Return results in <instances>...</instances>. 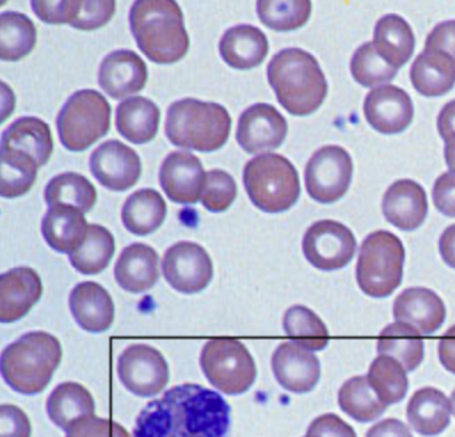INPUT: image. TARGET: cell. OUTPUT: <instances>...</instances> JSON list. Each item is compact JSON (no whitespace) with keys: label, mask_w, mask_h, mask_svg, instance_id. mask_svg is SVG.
<instances>
[{"label":"cell","mask_w":455,"mask_h":437,"mask_svg":"<svg viewBox=\"0 0 455 437\" xmlns=\"http://www.w3.org/2000/svg\"><path fill=\"white\" fill-rule=\"evenodd\" d=\"M230 413V405L218 392L180 384L143 408L134 437H228Z\"/></svg>","instance_id":"obj_1"},{"label":"cell","mask_w":455,"mask_h":437,"mask_svg":"<svg viewBox=\"0 0 455 437\" xmlns=\"http://www.w3.org/2000/svg\"><path fill=\"white\" fill-rule=\"evenodd\" d=\"M267 77L281 106L295 116L313 114L326 99V76L315 56L302 48H284L274 55Z\"/></svg>","instance_id":"obj_2"},{"label":"cell","mask_w":455,"mask_h":437,"mask_svg":"<svg viewBox=\"0 0 455 437\" xmlns=\"http://www.w3.org/2000/svg\"><path fill=\"white\" fill-rule=\"evenodd\" d=\"M130 27L138 47L154 63H177L190 47L183 12L177 2H135L130 11Z\"/></svg>","instance_id":"obj_3"},{"label":"cell","mask_w":455,"mask_h":437,"mask_svg":"<svg viewBox=\"0 0 455 437\" xmlns=\"http://www.w3.org/2000/svg\"><path fill=\"white\" fill-rule=\"evenodd\" d=\"M62 356V346L55 336L33 330L4 348L0 369L14 391L33 396L47 388Z\"/></svg>","instance_id":"obj_4"},{"label":"cell","mask_w":455,"mask_h":437,"mask_svg":"<svg viewBox=\"0 0 455 437\" xmlns=\"http://www.w3.org/2000/svg\"><path fill=\"white\" fill-rule=\"evenodd\" d=\"M230 130V114L218 103L188 98L175 101L167 111V138L182 148L217 151L225 146Z\"/></svg>","instance_id":"obj_5"},{"label":"cell","mask_w":455,"mask_h":437,"mask_svg":"<svg viewBox=\"0 0 455 437\" xmlns=\"http://www.w3.org/2000/svg\"><path fill=\"white\" fill-rule=\"evenodd\" d=\"M243 183L250 199L263 212H284L299 199V175L282 155L266 154L249 160Z\"/></svg>","instance_id":"obj_6"},{"label":"cell","mask_w":455,"mask_h":437,"mask_svg":"<svg viewBox=\"0 0 455 437\" xmlns=\"http://www.w3.org/2000/svg\"><path fill=\"white\" fill-rule=\"evenodd\" d=\"M404 247L393 232H371L362 242L356 263V282L370 298H385L401 285Z\"/></svg>","instance_id":"obj_7"},{"label":"cell","mask_w":455,"mask_h":437,"mask_svg":"<svg viewBox=\"0 0 455 437\" xmlns=\"http://www.w3.org/2000/svg\"><path fill=\"white\" fill-rule=\"evenodd\" d=\"M57 125L60 140L68 151H86L110 131V103L98 91H78L60 109Z\"/></svg>","instance_id":"obj_8"},{"label":"cell","mask_w":455,"mask_h":437,"mask_svg":"<svg viewBox=\"0 0 455 437\" xmlns=\"http://www.w3.org/2000/svg\"><path fill=\"white\" fill-rule=\"evenodd\" d=\"M201 365L207 380L226 394L249 391L257 378V364L243 343L215 338L202 349Z\"/></svg>","instance_id":"obj_9"},{"label":"cell","mask_w":455,"mask_h":437,"mask_svg":"<svg viewBox=\"0 0 455 437\" xmlns=\"http://www.w3.org/2000/svg\"><path fill=\"white\" fill-rule=\"evenodd\" d=\"M353 159L343 147L324 146L314 152L305 170L306 189L311 199L331 204L345 196L353 179Z\"/></svg>","instance_id":"obj_10"},{"label":"cell","mask_w":455,"mask_h":437,"mask_svg":"<svg viewBox=\"0 0 455 437\" xmlns=\"http://www.w3.org/2000/svg\"><path fill=\"white\" fill-rule=\"evenodd\" d=\"M302 250L311 266L321 271H335L353 260L356 240L345 224L326 218L308 226L303 236Z\"/></svg>","instance_id":"obj_11"},{"label":"cell","mask_w":455,"mask_h":437,"mask_svg":"<svg viewBox=\"0 0 455 437\" xmlns=\"http://www.w3.org/2000/svg\"><path fill=\"white\" fill-rule=\"evenodd\" d=\"M118 376L132 393L153 397L161 393L169 383V364L154 346L132 344L119 356Z\"/></svg>","instance_id":"obj_12"},{"label":"cell","mask_w":455,"mask_h":437,"mask_svg":"<svg viewBox=\"0 0 455 437\" xmlns=\"http://www.w3.org/2000/svg\"><path fill=\"white\" fill-rule=\"evenodd\" d=\"M164 279L178 292L198 293L214 276V266L207 250L198 242H180L164 253Z\"/></svg>","instance_id":"obj_13"},{"label":"cell","mask_w":455,"mask_h":437,"mask_svg":"<svg viewBox=\"0 0 455 437\" xmlns=\"http://www.w3.org/2000/svg\"><path fill=\"white\" fill-rule=\"evenodd\" d=\"M90 168L103 187L118 192L134 187L142 173L137 152L116 139L105 141L92 152Z\"/></svg>","instance_id":"obj_14"},{"label":"cell","mask_w":455,"mask_h":437,"mask_svg":"<svg viewBox=\"0 0 455 437\" xmlns=\"http://www.w3.org/2000/svg\"><path fill=\"white\" fill-rule=\"evenodd\" d=\"M283 115L267 103L249 107L239 117L236 140L249 154H263L278 148L287 135Z\"/></svg>","instance_id":"obj_15"},{"label":"cell","mask_w":455,"mask_h":437,"mask_svg":"<svg viewBox=\"0 0 455 437\" xmlns=\"http://www.w3.org/2000/svg\"><path fill=\"white\" fill-rule=\"evenodd\" d=\"M206 179L201 159L186 151L172 152L159 172L164 194L178 204H196L202 199Z\"/></svg>","instance_id":"obj_16"},{"label":"cell","mask_w":455,"mask_h":437,"mask_svg":"<svg viewBox=\"0 0 455 437\" xmlns=\"http://www.w3.org/2000/svg\"><path fill=\"white\" fill-rule=\"evenodd\" d=\"M363 111L367 123L386 135L406 130L414 117L409 93L393 84L374 88L364 99Z\"/></svg>","instance_id":"obj_17"},{"label":"cell","mask_w":455,"mask_h":437,"mask_svg":"<svg viewBox=\"0 0 455 437\" xmlns=\"http://www.w3.org/2000/svg\"><path fill=\"white\" fill-rule=\"evenodd\" d=\"M271 365L279 385L294 393L313 391L321 378L318 356L292 341L279 344L273 354Z\"/></svg>","instance_id":"obj_18"},{"label":"cell","mask_w":455,"mask_h":437,"mask_svg":"<svg viewBox=\"0 0 455 437\" xmlns=\"http://www.w3.org/2000/svg\"><path fill=\"white\" fill-rule=\"evenodd\" d=\"M44 282L30 266H17L0 276V322L22 319L41 300Z\"/></svg>","instance_id":"obj_19"},{"label":"cell","mask_w":455,"mask_h":437,"mask_svg":"<svg viewBox=\"0 0 455 437\" xmlns=\"http://www.w3.org/2000/svg\"><path fill=\"white\" fill-rule=\"evenodd\" d=\"M148 76V66L135 51H113L100 63V85L113 99L140 92L145 88Z\"/></svg>","instance_id":"obj_20"},{"label":"cell","mask_w":455,"mask_h":437,"mask_svg":"<svg viewBox=\"0 0 455 437\" xmlns=\"http://www.w3.org/2000/svg\"><path fill=\"white\" fill-rule=\"evenodd\" d=\"M393 314L396 322L411 325L420 335H431L443 324L446 306L434 290L411 287L396 296Z\"/></svg>","instance_id":"obj_21"},{"label":"cell","mask_w":455,"mask_h":437,"mask_svg":"<svg viewBox=\"0 0 455 437\" xmlns=\"http://www.w3.org/2000/svg\"><path fill=\"white\" fill-rule=\"evenodd\" d=\"M382 212L388 223L402 231L419 228L428 212L425 189L410 179L394 181L383 196Z\"/></svg>","instance_id":"obj_22"},{"label":"cell","mask_w":455,"mask_h":437,"mask_svg":"<svg viewBox=\"0 0 455 437\" xmlns=\"http://www.w3.org/2000/svg\"><path fill=\"white\" fill-rule=\"evenodd\" d=\"M70 309L76 322L86 332H105L116 317L113 298L105 287L94 282H79L71 290Z\"/></svg>","instance_id":"obj_23"},{"label":"cell","mask_w":455,"mask_h":437,"mask_svg":"<svg viewBox=\"0 0 455 437\" xmlns=\"http://www.w3.org/2000/svg\"><path fill=\"white\" fill-rule=\"evenodd\" d=\"M78 208L57 204L50 207L42 220V234L52 250L60 253L78 250L86 242L89 226Z\"/></svg>","instance_id":"obj_24"},{"label":"cell","mask_w":455,"mask_h":437,"mask_svg":"<svg viewBox=\"0 0 455 437\" xmlns=\"http://www.w3.org/2000/svg\"><path fill=\"white\" fill-rule=\"evenodd\" d=\"M114 274L116 282L127 292H146L159 279L158 253L145 242H134L122 250Z\"/></svg>","instance_id":"obj_25"},{"label":"cell","mask_w":455,"mask_h":437,"mask_svg":"<svg viewBox=\"0 0 455 437\" xmlns=\"http://www.w3.org/2000/svg\"><path fill=\"white\" fill-rule=\"evenodd\" d=\"M220 51L223 60L233 68H254L267 56V36L257 27L239 24L223 34Z\"/></svg>","instance_id":"obj_26"},{"label":"cell","mask_w":455,"mask_h":437,"mask_svg":"<svg viewBox=\"0 0 455 437\" xmlns=\"http://www.w3.org/2000/svg\"><path fill=\"white\" fill-rule=\"evenodd\" d=\"M451 412V402L446 394L433 386L418 389L407 404L410 425L426 437L442 433L450 425Z\"/></svg>","instance_id":"obj_27"},{"label":"cell","mask_w":455,"mask_h":437,"mask_svg":"<svg viewBox=\"0 0 455 437\" xmlns=\"http://www.w3.org/2000/svg\"><path fill=\"white\" fill-rule=\"evenodd\" d=\"M0 149L30 155L42 167L49 162L54 151L50 125L39 117H20L4 131Z\"/></svg>","instance_id":"obj_28"},{"label":"cell","mask_w":455,"mask_h":437,"mask_svg":"<svg viewBox=\"0 0 455 437\" xmlns=\"http://www.w3.org/2000/svg\"><path fill=\"white\" fill-rule=\"evenodd\" d=\"M410 79L420 95L438 98L455 85V61L441 51L425 48L412 63Z\"/></svg>","instance_id":"obj_29"},{"label":"cell","mask_w":455,"mask_h":437,"mask_svg":"<svg viewBox=\"0 0 455 437\" xmlns=\"http://www.w3.org/2000/svg\"><path fill=\"white\" fill-rule=\"evenodd\" d=\"M159 122L161 109L143 96L126 99L116 108V128L124 138L134 144L153 140L158 133Z\"/></svg>","instance_id":"obj_30"},{"label":"cell","mask_w":455,"mask_h":437,"mask_svg":"<svg viewBox=\"0 0 455 437\" xmlns=\"http://www.w3.org/2000/svg\"><path fill=\"white\" fill-rule=\"evenodd\" d=\"M374 45L390 66L401 68L414 52L415 37L411 27L396 13L383 16L375 24Z\"/></svg>","instance_id":"obj_31"},{"label":"cell","mask_w":455,"mask_h":437,"mask_svg":"<svg viewBox=\"0 0 455 437\" xmlns=\"http://www.w3.org/2000/svg\"><path fill=\"white\" fill-rule=\"evenodd\" d=\"M167 205L164 197L153 188L134 192L122 208V221L132 234L148 236L164 224Z\"/></svg>","instance_id":"obj_32"},{"label":"cell","mask_w":455,"mask_h":437,"mask_svg":"<svg viewBox=\"0 0 455 437\" xmlns=\"http://www.w3.org/2000/svg\"><path fill=\"white\" fill-rule=\"evenodd\" d=\"M94 397L89 389L74 381L60 384L47 400L49 417L66 431L79 418L94 415Z\"/></svg>","instance_id":"obj_33"},{"label":"cell","mask_w":455,"mask_h":437,"mask_svg":"<svg viewBox=\"0 0 455 437\" xmlns=\"http://www.w3.org/2000/svg\"><path fill=\"white\" fill-rule=\"evenodd\" d=\"M377 351L398 360L404 369L414 370L422 362L425 344L414 327L396 322L383 328L378 336Z\"/></svg>","instance_id":"obj_34"},{"label":"cell","mask_w":455,"mask_h":437,"mask_svg":"<svg viewBox=\"0 0 455 437\" xmlns=\"http://www.w3.org/2000/svg\"><path fill=\"white\" fill-rule=\"evenodd\" d=\"M36 44V27L25 13L9 11L0 15V58L17 61Z\"/></svg>","instance_id":"obj_35"},{"label":"cell","mask_w":455,"mask_h":437,"mask_svg":"<svg viewBox=\"0 0 455 437\" xmlns=\"http://www.w3.org/2000/svg\"><path fill=\"white\" fill-rule=\"evenodd\" d=\"M338 404L346 415L359 423L377 420L387 409L378 399L366 376H354L345 381L338 392Z\"/></svg>","instance_id":"obj_36"},{"label":"cell","mask_w":455,"mask_h":437,"mask_svg":"<svg viewBox=\"0 0 455 437\" xmlns=\"http://www.w3.org/2000/svg\"><path fill=\"white\" fill-rule=\"evenodd\" d=\"M38 168L30 155L0 149V195L14 199L28 194L36 183Z\"/></svg>","instance_id":"obj_37"},{"label":"cell","mask_w":455,"mask_h":437,"mask_svg":"<svg viewBox=\"0 0 455 437\" xmlns=\"http://www.w3.org/2000/svg\"><path fill=\"white\" fill-rule=\"evenodd\" d=\"M44 199L50 207L71 205L82 212H89L97 203L98 194L92 181L81 173L65 172L50 180L44 189Z\"/></svg>","instance_id":"obj_38"},{"label":"cell","mask_w":455,"mask_h":437,"mask_svg":"<svg viewBox=\"0 0 455 437\" xmlns=\"http://www.w3.org/2000/svg\"><path fill=\"white\" fill-rule=\"evenodd\" d=\"M367 380L386 407L403 400L409 389V378L403 365L387 354H379L372 360Z\"/></svg>","instance_id":"obj_39"},{"label":"cell","mask_w":455,"mask_h":437,"mask_svg":"<svg viewBox=\"0 0 455 437\" xmlns=\"http://www.w3.org/2000/svg\"><path fill=\"white\" fill-rule=\"evenodd\" d=\"M116 252L113 234L100 224H90L86 242L76 252L70 261L76 271L84 274H97L105 271Z\"/></svg>","instance_id":"obj_40"},{"label":"cell","mask_w":455,"mask_h":437,"mask_svg":"<svg viewBox=\"0 0 455 437\" xmlns=\"http://www.w3.org/2000/svg\"><path fill=\"white\" fill-rule=\"evenodd\" d=\"M283 330L292 343L308 351H322L330 341L329 330L321 317L305 306L287 309Z\"/></svg>","instance_id":"obj_41"},{"label":"cell","mask_w":455,"mask_h":437,"mask_svg":"<svg viewBox=\"0 0 455 437\" xmlns=\"http://www.w3.org/2000/svg\"><path fill=\"white\" fill-rule=\"evenodd\" d=\"M351 75L354 79L371 88L383 83L391 82L395 77L398 68L390 66L375 50L374 43L366 42L354 52L350 63Z\"/></svg>","instance_id":"obj_42"},{"label":"cell","mask_w":455,"mask_h":437,"mask_svg":"<svg viewBox=\"0 0 455 437\" xmlns=\"http://www.w3.org/2000/svg\"><path fill=\"white\" fill-rule=\"evenodd\" d=\"M313 4L300 2H258L257 12L260 21L275 31H292L307 23Z\"/></svg>","instance_id":"obj_43"},{"label":"cell","mask_w":455,"mask_h":437,"mask_svg":"<svg viewBox=\"0 0 455 437\" xmlns=\"http://www.w3.org/2000/svg\"><path fill=\"white\" fill-rule=\"evenodd\" d=\"M236 191L235 180L230 173L223 170L209 171L202 194V204L210 212H223L233 204Z\"/></svg>","instance_id":"obj_44"},{"label":"cell","mask_w":455,"mask_h":437,"mask_svg":"<svg viewBox=\"0 0 455 437\" xmlns=\"http://www.w3.org/2000/svg\"><path fill=\"white\" fill-rule=\"evenodd\" d=\"M66 437H132L129 432L110 418L92 415L79 418L68 429Z\"/></svg>","instance_id":"obj_45"},{"label":"cell","mask_w":455,"mask_h":437,"mask_svg":"<svg viewBox=\"0 0 455 437\" xmlns=\"http://www.w3.org/2000/svg\"><path fill=\"white\" fill-rule=\"evenodd\" d=\"M34 12L49 24H73L82 10V2H31Z\"/></svg>","instance_id":"obj_46"},{"label":"cell","mask_w":455,"mask_h":437,"mask_svg":"<svg viewBox=\"0 0 455 437\" xmlns=\"http://www.w3.org/2000/svg\"><path fill=\"white\" fill-rule=\"evenodd\" d=\"M116 3L113 0L108 2H82V10L78 18L71 26L74 28L92 29L100 28L106 26L116 13Z\"/></svg>","instance_id":"obj_47"},{"label":"cell","mask_w":455,"mask_h":437,"mask_svg":"<svg viewBox=\"0 0 455 437\" xmlns=\"http://www.w3.org/2000/svg\"><path fill=\"white\" fill-rule=\"evenodd\" d=\"M30 418L17 405L0 407V437H31Z\"/></svg>","instance_id":"obj_48"},{"label":"cell","mask_w":455,"mask_h":437,"mask_svg":"<svg viewBox=\"0 0 455 437\" xmlns=\"http://www.w3.org/2000/svg\"><path fill=\"white\" fill-rule=\"evenodd\" d=\"M307 437H356L355 431L350 424L335 415L326 413L319 416L307 429Z\"/></svg>","instance_id":"obj_49"},{"label":"cell","mask_w":455,"mask_h":437,"mask_svg":"<svg viewBox=\"0 0 455 437\" xmlns=\"http://www.w3.org/2000/svg\"><path fill=\"white\" fill-rule=\"evenodd\" d=\"M433 200L436 210L449 218H455V171L442 173L433 188Z\"/></svg>","instance_id":"obj_50"},{"label":"cell","mask_w":455,"mask_h":437,"mask_svg":"<svg viewBox=\"0 0 455 437\" xmlns=\"http://www.w3.org/2000/svg\"><path fill=\"white\" fill-rule=\"evenodd\" d=\"M425 48L441 51L455 61V20L436 24L426 39Z\"/></svg>","instance_id":"obj_51"},{"label":"cell","mask_w":455,"mask_h":437,"mask_svg":"<svg viewBox=\"0 0 455 437\" xmlns=\"http://www.w3.org/2000/svg\"><path fill=\"white\" fill-rule=\"evenodd\" d=\"M366 437H412L406 424L398 418H385L367 431Z\"/></svg>","instance_id":"obj_52"},{"label":"cell","mask_w":455,"mask_h":437,"mask_svg":"<svg viewBox=\"0 0 455 437\" xmlns=\"http://www.w3.org/2000/svg\"><path fill=\"white\" fill-rule=\"evenodd\" d=\"M438 354L442 365L455 375V325L449 328L439 340Z\"/></svg>","instance_id":"obj_53"},{"label":"cell","mask_w":455,"mask_h":437,"mask_svg":"<svg viewBox=\"0 0 455 437\" xmlns=\"http://www.w3.org/2000/svg\"><path fill=\"white\" fill-rule=\"evenodd\" d=\"M439 135L444 141L455 138V99L444 104L436 120Z\"/></svg>","instance_id":"obj_54"},{"label":"cell","mask_w":455,"mask_h":437,"mask_svg":"<svg viewBox=\"0 0 455 437\" xmlns=\"http://www.w3.org/2000/svg\"><path fill=\"white\" fill-rule=\"evenodd\" d=\"M439 252L444 263L455 269V224L447 226L439 237Z\"/></svg>","instance_id":"obj_55"},{"label":"cell","mask_w":455,"mask_h":437,"mask_svg":"<svg viewBox=\"0 0 455 437\" xmlns=\"http://www.w3.org/2000/svg\"><path fill=\"white\" fill-rule=\"evenodd\" d=\"M444 159H446L447 167L455 171V138L444 141Z\"/></svg>","instance_id":"obj_56"},{"label":"cell","mask_w":455,"mask_h":437,"mask_svg":"<svg viewBox=\"0 0 455 437\" xmlns=\"http://www.w3.org/2000/svg\"><path fill=\"white\" fill-rule=\"evenodd\" d=\"M451 408H452V412H454V416H455V389H454V391H452V393H451Z\"/></svg>","instance_id":"obj_57"},{"label":"cell","mask_w":455,"mask_h":437,"mask_svg":"<svg viewBox=\"0 0 455 437\" xmlns=\"http://www.w3.org/2000/svg\"><path fill=\"white\" fill-rule=\"evenodd\" d=\"M305 437H307V436H305Z\"/></svg>","instance_id":"obj_58"}]
</instances>
